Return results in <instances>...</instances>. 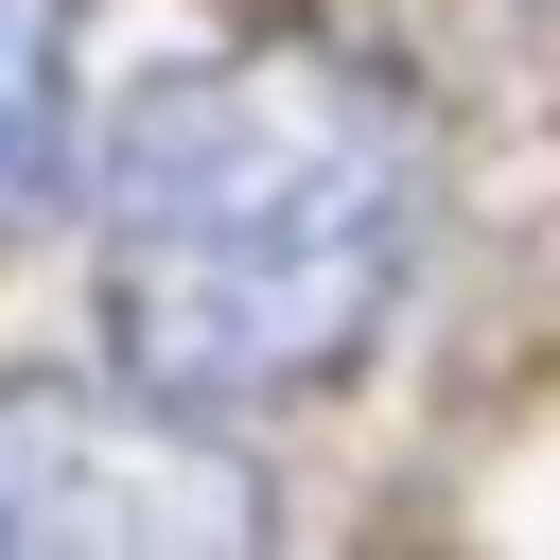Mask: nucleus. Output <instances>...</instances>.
Masks as SVG:
<instances>
[{
	"label": "nucleus",
	"instance_id": "7ed1b4c3",
	"mask_svg": "<svg viewBox=\"0 0 560 560\" xmlns=\"http://www.w3.org/2000/svg\"><path fill=\"white\" fill-rule=\"evenodd\" d=\"M70 52H88V0H0V245L70 210V158H88Z\"/></svg>",
	"mask_w": 560,
	"mask_h": 560
},
{
	"label": "nucleus",
	"instance_id": "f257e3e1",
	"mask_svg": "<svg viewBox=\"0 0 560 560\" xmlns=\"http://www.w3.org/2000/svg\"><path fill=\"white\" fill-rule=\"evenodd\" d=\"M88 228H105V350L140 385L210 420L298 402L385 332L420 262V105L332 35H210L105 122Z\"/></svg>",
	"mask_w": 560,
	"mask_h": 560
},
{
	"label": "nucleus",
	"instance_id": "f03ea898",
	"mask_svg": "<svg viewBox=\"0 0 560 560\" xmlns=\"http://www.w3.org/2000/svg\"><path fill=\"white\" fill-rule=\"evenodd\" d=\"M280 508L175 385H0V560H245Z\"/></svg>",
	"mask_w": 560,
	"mask_h": 560
}]
</instances>
